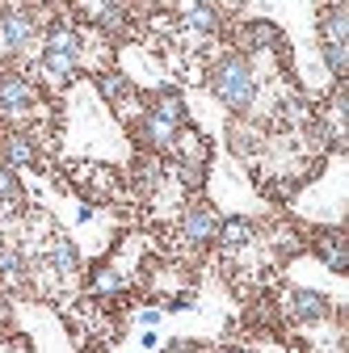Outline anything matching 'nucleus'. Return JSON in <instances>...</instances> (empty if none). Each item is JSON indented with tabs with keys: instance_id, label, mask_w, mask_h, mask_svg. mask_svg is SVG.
I'll list each match as a JSON object with an SVG mask.
<instances>
[{
	"instance_id": "obj_15",
	"label": "nucleus",
	"mask_w": 349,
	"mask_h": 353,
	"mask_svg": "<svg viewBox=\"0 0 349 353\" xmlns=\"http://www.w3.org/2000/svg\"><path fill=\"white\" fill-rule=\"evenodd\" d=\"M324 63L332 76H345V63H349V51L345 47H332V42H324Z\"/></svg>"
},
{
	"instance_id": "obj_18",
	"label": "nucleus",
	"mask_w": 349,
	"mask_h": 353,
	"mask_svg": "<svg viewBox=\"0 0 349 353\" xmlns=\"http://www.w3.org/2000/svg\"><path fill=\"white\" fill-rule=\"evenodd\" d=\"M101 93H106V97H122V93H126V80H122V76L101 80Z\"/></svg>"
},
{
	"instance_id": "obj_5",
	"label": "nucleus",
	"mask_w": 349,
	"mask_h": 353,
	"mask_svg": "<svg viewBox=\"0 0 349 353\" xmlns=\"http://www.w3.org/2000/svg\"><path fill=\"white\" fill-rule=\"evenodd\" d=\"M30 105H34V88H30V80H26V76H13V72L0 76V110L17 114V110H30Z\"/></svg>"
},
{
	"instance_id": "obj_4",
	"label": "nucleus",
	"mask_w": 349,
	"mask_h": 353,
	"mask_svg": "<svg viewBox=\"0 0 349 353\" xmlns=\"http://www.w3.org/2000/svg\"><path fill=\"white\" fill-rule=\"evenodd\" d=\"M30 38H34V17L21 9H5V17H0V42H5V51H26Z\"/></svg>"
},
{
	"instance_id": "obj_6",
	"label": "nucleus",
	"mask_w": 349,
	"mask_h": 353,
	"mask_svg": "<svg viewBox=\"0 0 349 353\" xmlns=\"http://www.w3.org/2000/svg\"><path fill=\"white\" fill-rule=\"evenodd\" d=\"M181 232H186V240H190V244H210L215 236H219V214H215L210 206H198V210H190V214H186Z\"/></svg>"
},
{
	"instance_id": "obj_3",
	"label": "nucleus",
	"mask_w": 349,
	"mask_h": 353,
	"mask_svg": "<svg viewBox=\"0 0 349 353\" xmlns=\"http://www.w3.org/2000/svg\"><path fill=\"white\" fill-rule=\"evenodd\" d=\"M76 55H80V38H76L68 26H51V34H47V51H42V68L55 72V76H68L72 63H76Z\"/></svg>"
},
{
	"instance_id": "obj_13",
	"label": "nucleus",
	"mask_w": 349,
	"mask_h": 353,
	"mask_svg": "<svg viewBox=\"0 0 349 353\" xmlns=\"http://www.w3.org/2000/svg\"><path fill=\"white\" fill-rule=\"evenodd\" d=\"M186 13H190L194 30H215V26H219V9H215V5H190Z\"/></svg>"
},
{
	"instance_id": "obj_2",
	"label": "nucleus",
	"mask_w": 349,
	"mask_h": 353,
	"mask_svg": "<svg viewBox=\"0 0 349 353\" xmlns=\"http://www.w3.org/2000/svg\"><path fill=\"white\" fill-rule=\"evenodd\" d=\"M181 118H186L181 97L172 93V88H160L156 101H152V110H148V118H143V139H148V143H156V148H164L172 135H177Z\"/></svg>"
},
{
	"instance_id": "obj_1",
	"label": "nucleus",
	"mask_w": 349,
	"mask_h": 353,
	"mask_svg": "<svg viewBox=\"0 0 349 353\" xmlns=\"http://www.w3.org/2000/svg\"><path fill=\"white\" fill-rule=\"evenodd\" d=\"M210 88L228 110H248L257 97V84H252V68L240 55H223L210 72Z\"/></svg>"
},
{
	"instance_id": "obj_9",
	"label": "nucleus",
	"mask_w": 349,
	"mask_h": 353,
	"mask_svg": "<svg viewBox=\"0 0 349 353\" xmlns=\"http://www.w3.org/2000/svg\"><path fill=\"white\" fill-rule=\"evenodd\" d=\"M320 26H324V42H332V47H345V38H349V13H345V9H328Z\"/></svg>"
},
{
	"instance_id": "obj_11",
	"label": "nucleus",
	"mask_w": 349,
	"mask_h": 353,
	"mask_svg": "<svg viewBox=\"0 0 349 353\" xmlns=\"http://www.w3.org/2000/svg\"><path fill=\"white\" fill-rule=\"evenodd\" d=\"M320 256H324V265H328L332 274H345V270H349V252H345V240H341V236H328Z\"/></svg>"
},
{
	"instance_id": "obj_8",
	"label": "nucleus",
	"mask_w": 349,
	"mask_h": 353,
	"mask_svg": "<svg viewBox=\"0 0 349 353\" xmlns=\"http://www.w3.org/2000/svg\"><path fill=\"white\" fill-rule=\"evenodd\" d=\"M51 265H55L63 278H72V274L80 270V252H76V244L59 236V240H55V248H51Z\"/></svg>"
},
{
	"instance_id": "obj_12",
	"label": "nucleus",
	"mask_w": 349,
	"mask_h": 353,
	"mask_svg": "<svg viewBox=\"0 0 349 353\" xmlns=\"http://www.w3.org/2000/svg\"><path fill=\"white\" fill-rule=\"evenodd\" d=\"M219 236H223L228 248H236V244H244L252 236V228H248V219H228V223H219Z\"/></svg>"
},
{
	"instance_id": "obj_7",
	"label": "nucleus",
	"mask_w": 349,
	"mask_h": 353,
	"mask_svg": "<svg viewBox=\"0 0 349 353\" xmlns=\"http://www.w3.org/2000/svg\"><path fill=\"white\" fill-rule=\"evenodd\" d=\"M290 303H295V316H299V320H320V316L328 312L324 294H316V290H295Z\"/></svg>"
},
{
	"instance_id": "obj_10",
	"label": "nucleus",
	"mask_w": 349,
	"mask_h": 353,
	"mask_svg": "<svg viewBox=\"0 0 349 353\" xmlns=\"http://www.w3.org/2000/svg\"><path fill=\"white\" fill-rule=\"evenodd\" d=\"M5 164L17 168V164H34V143L21 139V135H9L5 139Z\"/></svg>"
},
{
	"instance_id": "obj_19",
	"label": "nucleus",
	"mask_w": 349,
	"mask_h": 353,
	"mask_svg": "<svg viewBox=\"0 0 349 353\" xmlns=\"http://www.w3.org/2000/svg\"><path fill=\"white\" fill-rule=\"evenodd\" d=\"M228 353H244V349H228Z\"/></svg>"
},
{
	"instance_id": "obj_17",
	"label": "nucleus",
	"mask_w": 349,
	"mask_h": 353,
	"mask_svg": "<svg viewBox=\"0 0 349 353\" xmlns=\"http://www.w3.org/2000/svg\"><path fill=\"white\" fill-rule=\"evenodd\" d=\"M248 38L261 42V47H274V42H278V30L266 26V21H252V26H248Z\"/></svg>"
},
{
	"instance_id": "obj_16",
	"label": "nucleus",
	"mask_w": 349,
	"mask_h": 353,
	"mask_svg": "<svg viewBox=\"0 0 349 353\" xmlns=\"http://www.w3.org/2000/svg\"><path fill=\"white\" fill-rule=\"evenodd\" d=\"M0 202H17V172L0 164Z\"/></svg>"
},
{
	"instance_id": "obj_14",
	"label": "nucleus",
	"mask_w": 349,
	"mask_h": 353,
	"mask_svg": "<svg viewBox=\"0 0 349 353\" xmlns=\"http://www.w3.org/2000/svg\"><path fill=\"white\" fill-rule=\"evenodd\" d=\"M0 274L13 278V282H21V278H26V261H21V252H13V248L0 252Z\"/></svg>"
}]
</instances>
